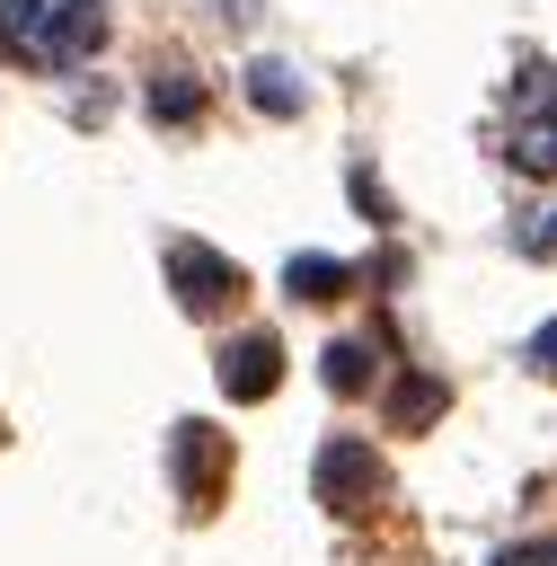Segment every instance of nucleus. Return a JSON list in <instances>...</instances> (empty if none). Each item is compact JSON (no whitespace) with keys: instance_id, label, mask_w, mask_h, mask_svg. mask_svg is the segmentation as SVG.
I'll use <instances>...</instances> for the list:
<instances>
[{"instance_id":"obj_1","label":"nucleus","mask_w":557,"mask_h":566,"mask_svg":"<svg viewBox=\"0 0 557 566\" xmlns=\"http://www.w3.org/2000/svg\"><path fill=\"white\" fill-rule=\"evenodd\" d=\"M106 44L97 0H0V53L27 71H71Z\"/></svg>"},{"instance_id":"obj_2","label":"nucleus","mask_w":557,"mask_h":566,"mask_svg":"<svg viewBox=\"0 0 557 566\" xmlns=\"http://www.w3.org/2000/svg\"><path fill=\"white\" fill-rule=\"evenodd\" d=\"M504 150L530 177H557V71L522 62L513 71V106H504Z\"/></svg>"},{"instance_id":"obj_3","label":"nucleus","mask_w":557,"mask_h":566,"mask_svg":"<svg viewBox=\"0 0 557 566\" xmlns=\"http://www.w3.org/2000/svg\"><path fill=\"white\" fill-rule=\"evenodd\" d=\"M168 274H177V301H186L195 318H212L221 301H239V265H230L221 248H195V239H177V248H168Z\"/></svg>"},{"instance_id":"obj_4","label":"nucleus","mask_w":557,"mask_h":566,"mask_svg":"<svg viewBox=\"0 0 557 566\" xmlns=\"http://www.w3.org/2000/svg\"><path fill=\"white\" fill-rule=\"evenodd\" d=\"M318 495H327V504H371V495H380V460H371L362 442H327V451H318Z\"/></svg>"},{"instance_id":"obj_5","label":"nucleus","mask_w":557,"mask_h":566,"mask_svg":"<svg viewBox=\"0 0 557 566\" xmlns=\"http://www.w3.org/2000/svg\"><path fill=\"white\" fill-rule=\"evenodd\" d=\"M283 380V345L274 336H239V345H221V389L230 398H265Z\"/></svg>"},{"instance_id":"obj_6","label":"nucleus","mask_w":557,"mask_h":566,"mask_svg":"<svg viewBox=\"0 0 557 566\" xmlns=\"http://www.w3.org/2000/svg\"><path fill=\"white\" fill-rule=\"evenodd\" d=\"M248 97H256L265 115H292V106H301V88L283 80V62H256V71H248Z\"/></svg>"},{"instance_id":"obj_7","label":"nucleus","mask_w":557,"mask_h":566,"mask_svg":"<svg viewBox=\"0 0 557 566\" xmlns=\"http://www.w3.org/2000/svg\"><path fill=\"white\" fill-rule=\"evenodd\" d=\"M292 292L301 301H327V292H345V265L336 256H292Z\"/></svg>"},{"instance_id":"obj_8","label":"nucleus","mask_w":557,"mask_h":566,"mask_svg":"<svg viewBox=\"0 0 557 566\" xmlns=\"http://www.w3.org/2000/svg\"><path fill=\"white\" fill-rule=\"evenodd\" d=\"M195 106H203V97H195L186 80H150V115H159V124H186Z\"/></svg>"},{"instance_id":"obj_9","label":"nucleus","mask_w":557,"mask_h":566,"mask_svg":"<svg viewBox=\"0 0 557 566\" xmlns=\"http://www.w3.org/2000/svg\"><path fill=\"white\" fill-rule=\"evenodd\" d=\"M327 389H362V345H327Z\"/></svg>"},{"instance_id":"obj_10","label":"nucleus","mask_w":557,"mask_h":566,"mask_svg":"<svg viewBox=\"0 0 557 566\" xmlns=\"http://www.w3.org/2000/svg\"><path fill=\"white\" fill-rule=\"evenodd\" d=\"M433 398H442V389H433V380H407V389H398V424H416V416H424V407H433Z\"/></svg>"},{"instance_id":"obj_11","label":"nucleus","mask_w":557,"mask_h":566,"mask_svg":"<svg viewBox=\"0 0 557 566\" xmlns=\"http://www.w3.org/2000/svg\"><path fill=\"white\" fill-rule=\"evenodd\" d=\"M495 566H557V539H522V548H504Z\"/></svg>"},{"instance_id":"obj_12","label":"nucleus","mask_w":557,"mask_h":566,"mask_svg":"<svg viewBox=\"0 0 557 566\" xmlns=\"http://www.w3.org/2000/svg\"><path fill=\"white\" fill-rule=\"evenodd\" d=\"M530 363H539V371H548V380H557V318H548V327H539V336H530Z\"/></svg>"}]
</instances>
